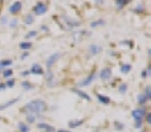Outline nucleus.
<instances>
[{"label": "nucleus", "instance_id": "obj_40", "mask_svg": "<svg viewBox=\"0 0 151 132\" xmlns=\"http://www.w3.org/2000/svg\"><path fill=\"white\" fill-rule=\"evenodd\" d=\"M20 74L23 75V77H27V75H29V70H24V71H21Z\"/></svg>", "mask_w": 151, "mask_h": 132}, {"label": "nucleus", "instance_id": "obj_32", "mask_svg": "<svg viewBox=\"0 0 151 132\" xmlns=\"http://www.w3.org/2000/svg\"><path fill=\"white\" fill-rule=\"evenodd\" d=\"M142 126H143V120H141V119L135 120V123H134V127H135L137 130H142Z\"/></svg>", "mask_w": 151, "mask_h": 132}, {"label": "nucleus", "instance_id": "obj_21", "mask_svg": "<svg viewBox=\"0 0 151 132\" xmlns=\"http://www.w3.org/2000/svg\"><path fill=\"white\" fill-rule=\"evenodd\" d=\"M21 87H23L25 91H31V90H33L35 86L32 85L29 81H23V82H21Z\"/></svg>", "mask_w": 151, "mask_h": 132}, {"label": "nucleus", "instance_id": "obj_17", "mask_svg": "<svg viewBox=\"0 0 151 132\" xmlns=\"http://www.w3.org/2000/svg\"><path fill=\"white\" fill-rule=\"evenodd\" d=\"M131 69H133V66H131L130 64H122V65H121V73H122V74H129V73L131 71Z\"/></svg>", "mask_w": 151, "mask_h": 132}, {"label": "nucleus", "instance_id": "obj_16", "mask_svg": "<svg viewBox=\"0 0 151 132\" xmlns=\"http://www.w3.org/2000/svg\"><path fill=\"white\" fill-rule=\"evenodd\" d=\"M68 124H69V128H77V127H80V126H82V124H83V120H82V119L70 120V122H69Z\"/></svg>", "mask_w": 151, "mask_h": 132}, {"label": "nucleus", "instance_id": "obj_23", "mask_svg": "<svg viewBox=\"0 0 151 132\" xmlns=\"http://www.w3.org/2000/svg\"><path fill=\"white\" fill-rule=\"evenodd\" d=\"M17 128H19V131H20V132H29V126L25 124V123H23V122L19 123Z\"/></svg>", "mask_w": 151, "mask_h": 132}, {"label": "nucleus", "instance_id": "obj_25", "mask_svg": "<svg viewBox=\"0 0 151 132\" xmlns=\"http://www.w3.org/2000/svg\"><path fill=\"white\" fill-rule=\"evenodd\" d=\"M134 12H137V13H142V12H145V4L143 3H139V4H137V7L134 8Z\"/></svg>", "mask_w": 151, "mask_h": 132}, {"label": "nucleus", "instance_id": "obj_27", "mask_svg": "<svg viewBox=\"0 0 151 132\" xmlns=\"http://www.w3.org/2000/svg\"><path fill=\"white\" fill-rule=\"evenodd\" d=\"M127 4H129V0H117V1H115V5H117L118 9H119V8H123Z\"/></svg>", "mask_w": 151, "mask_h": 132}, {"label": "nucleus", "instance_id": "obj_13", "mask_svg": "<svg viewBox=\"0 0 151 132\" xmlns=\"http://www.w3.org/2000/svg\"><path fill=\"white\" fill-rule=\"evenodd\" d=\"M88 50H89V53H90L91 56H97V54H98V53H101V52H102V48L99 46V45L91 44L90 46L88 48Z\"/></svg>", "mask_w": 151, "mask_h": 132}, {"label": "nucleus", "instance_id": "obj_14", "mask_svg": "<svg viewBox=\"0 0 151 132\" xmlns=\"http://www.w3.org/2000/svg\"><path fill=\"white\" fill-rule=\"evenodd\" d=\"M96 96H97V99H98L99 103H102V104H109L110 103V98H109V96L102 95V94H98V93L96 94Z\"/></svg>", "mask_w": 151, "mask_h": 132}, {"label": "nucleus", "instance_id": "obj_5", "mask_svg": "<svg viewBox=\"0 0 151 132\" xmlns=\"http://www.w3.org/2000/svg\"><path fill=\"white\" fill-rule=\"evenodd\" d=\"M21 8H23V3L21 1H15V3H12V4L9 5L8 11H9V13H12V15H17V13L21 11Z\"/></svg>", "mask_w": 151, "mask_h": 132}, {"label": "nucleus", "instance_id": "obj_18", "mask_svg": "<svg viewBox=\"0 0 151 132\" xmlns=\"http://www.w3.org/2000/svg\"><path fill=\"white\" fill-rule=\"evenodd\" d=\"M12 64H13L12 60H1V61H0V71H1V70H4L5 67H9Z\"/></svg>", "mask_w": 151, "mask_h": 132}, {"label": "nucleus", "instance_id": "obj_31", "mask_svg": "<svg viewBox=\"0 0 151 132\" xmlns=\"http://www.w3.org/2000/svg\"><path fill=\"white\" fill-rule=\"evenodd\" d=\"M37 36V31H29L28 33L25 34V39H33V37Z\"/></svg>", "mask_w": 151, "mask_h": 132}, {"label": "nucleus", "instance_id": "obj_45", "mask_svg": "<svg viewBox=\"0 0 151 132\" xmlns=\"http://www.w3.org/2000/svg\"><path fill=\"white\" fill-rule=\"evenodd\" d=\"M0 120H1V116H0Z\"/></svg>", "mask_w": 151, "mask_h": 132}, {"label": "nucleus", "instance_id": "obj_44", "mask_svg": "<svg viewBox=\"0 0 151 132\" xmlns=\"http://www.w3.org/2000/svg\"><path fill=\"white\" fill-rule=\"evenodd\" d=\"M139 132H149L147 130H139Z\"/></svg>", "mask_w": 151, "mask_h": 132}, {"label": "nucleus", "instance_id": "obj_41", "mask_svg": "<svg viewBox=\"0 0 151 132\" xmlns=\"http://www.w3.org/2000/svg\"><path fill=\"white\" fill-rule=\"evenodd\" d=\"M5 88H7V87H5V83H1V82H0V91H4Z\"/></svg>", "mask_w": 151, "mask_h": 132}, {"label": "nucleus", "instance_id": "obj_37", "mask_svg": "<svg viewBox=\"0 0 151 132\" xmlns=\"http://www.w3.org/2000/svg\"><path fill=\"white\" fill-rule=\"evenodd\" d=\"M145 118H146V123H147V124H151V114H150V112H146Z\"/></svg>", "mask_w": 151, "mask_h": 132}, {"label": "nucleus", "instance_id": "obj_29", "mask_svg": "<svg viewBox=\"0 0 151 132\" xmlns=\"http://www.w3.org/2000/svg\"><path fill=\"white\" fill-rule=\"evenodd\" d=\"M37 118L39 116H36V115H32V114H27V122L31 124V123H35L37 120Z\"/></svg>", "mask_w": 151, "mask_h": 132}, {"label": "nucleus", "instance_id": "obj_35", "mask_svg": "<svg viewBox=\"0 0 151 132\" xmlns=\"http://www.w3.org/2000/svg\"><path fill=\"white\" fill-rule=\"evenodd\" d=\"M9 26L11 28H16V26H17V19H12V20L9 21Z\"/></svg>", "mask_w": 151, "mask_h": 132}, {"label": "nucleus", "instance_id": "obj_6", "mask_svg": "<svg viewBox=\"0 0 151 132\" xmlns=\"http://www.w3.org/2000/svg\"><path fill=\"white\" fill-rule=\"evenodd\" d=\"M63 20L65 21L66 26H68L69 29H73V28H78V26H80V21H77V20H73V19L68 17V16H63Z\"/></svg>", "mask_w": 151, "mask_h": 132}, {"label": "nucleus", "instance_id": "obj_15", "mask_svg": "<svg viewBox=\"0 0 151 132\" xmlns=\"http://www.w3.org/2000/svg\"><path fill=\"white\" fill-rule=\"evenodd\" d=\"M17 102H19V98H15V99H11V101L5 102V103H1V104H0V111H1V110H4V108H8V107H11L12 104L17 103Z\"/></svg>", "mask_w": 151, "mask_h": 132}, {"label": "nucleus", "instance_id": "obj_42", "mask_svg": "<svg viewBox=\"0 0 151 132\" xmlns=\"http://www.w3.org/2000/svg\"><path fill=\"white\" fill-rule=\"evenodd\" d=\"M41 31H45V32H48V31H49V28H48L47 25H41Z\"/></svg>", "mask_w": 151, "mask_h": 132}, {"label": "nucleus", "instance_id": "obj_34", "mask_svg": "<svg viewBox=\"0 0 151 132\" xmlns=\"http://www.w3.org/2000/svg\"><path fill=\"white\" fill-rule=\"evenodd\" d=\"M13 86H15V79H7L5 87H13Z\"/></svg>", "mask_w": 151, "mask_h": 132}, {"label": "nucleus", "instance_id": "obj_22", "mask_svg": "<svg viewBox=\"0 0 151 132\" xmlns=\"http://www.w3.org/2000/svg\"><path fill=\"white\" fill-rule=\"evenodd\" d=\"M35 23V16L33 15H27L24 16V24H27V25H31V24Z\"/></svg>", "mask_w": 151, "mask_h": 132}, {"label": "nucleus", "instance_id": "obj_43", "mask_svg": "<svg viewBox=\"0 0 151 132\" xmlns=\"http://www.w3.org/2000/svg\"><path fill=\"white\" fill-rule=\"evenodd\" d=\"M56 132H70V131H66V130H58V131H56Z\"/></svg>", "mask_w": 151, "mask_h": 132}, {"label": "nucleus", "instance_id": "obj_19", "mask_svg": "<svg viewBox=\"0 0 151 132\" xmlns=\"http://www.w3.org/2000/svg\"><path fill=\"white\" fill-rule=\"evenodd\" d=\"M137 103H138L139 106H145V104L147 103L146 96H145L143 94H138V95H137Z\"/></svg>", "mask_w": 151, "mask_h": 132}, {"label": "nucleus", "instance_id": "obj_1", "mask_svg": "<svg viewBox=\"0 0 151 132\" xmlns=\"http://www.w3.org/2000/svg\"><path fill=\"white\" fill-rule=\"evenodd\" d=\"M47 110H48L47 103H45L44 101H41V99L31 101L23 107V111L25 112V114H32V115H36V116L44 114Z\"/></svg>", "mask_w": 151, "mask_h": 132}, {"label": "nucleus", "instance_id": "obj_38", "mask_svg": "<svg viewBox=\"0 0 151 132\" xmlns=\"http://www.w3.org/2000/svg\"><path fill=\"white\" fill-rule=\"evenodd\" d=\"M8 23V17L7 16H1L0 17V24H7Z\"/></svg>", "mask_w": 151, "mask_h": 132}, {"label": "nucleus", "instance_id": "obj_12", "mask_svg": "<svg viewBox=\"0 0 151 132\" xmlns=\"http://www.w3.org/2000/svg\"><path fill=\"white\" fill-rule=\"evenodd\" d=\"M45 81H47V85L48 86H53L55 85V75H53L52 70L48 69L45 71Z\"/></svg>", "mask_w": 151, "mask_h": 132}, {"label": "nucleus", "instance_id": "obj_33", "mask_svg": "<svg viewBox=\"0 0 151 132\" xmlns=\"http://www.w3.org/2000/svg\"><path fill=\"white\" fill-rule=\"evenodd\" d=\"M119 45H127L129 48H133L134 46V42L133 41H129V40H123V41L119 42Z\"/></svg>", "mask_w": 151, "mask_h": 132}, {"label": "nucleus", "instance_id": "obj_39", "mask_svg": "<svg viewBox=\"0 0 151 132\" xmlns=\"http://www.w3.org/2000/svg\"><path fill=\"white\" fill-rule=\"evenodd\" d=\"M28 56H29V53H28V52H24L23 54H21V57H20V58H21V60H25V58L28 57Z\"/></svg>", "mask_w": 151, "mask_h": 132}, {"label": "nucleus", "instance_id": "obj_36", "mask_svg": "<svg viewBox=\"0 0 151 132\" xmlns=\"http://www.w3.org/2000/svg\"><path fill=\"white\" fill-rule=\"evenodd\" d=\"M114 127H115V130H123L125 128V126L122 124V123H118V122H114Z\"/></svg>", "mask_w": 151, "mask_h": 132}, {"label": "nucleus", "instance_id": "obj_24", "mask_svg": "<svg viewBox=\"0 0 151 132\" xmlns=\"http://www.w3.org/2000/svg\"><path fill=\"white\" fill-rule=\"evenodd\" d=\"M105 25V20H96L90 23V28H97V26H104Z\"/></svg>", "mask_w": 151, "mask_h": 132}, {"label": "nucleus", "instance_id": "obj_2", "mask_svg": "<svg viewBox=\"0 0 151 132\" xmlns=\"http://www.w3.org/2000/svg\"><path fill=\"white\" fill-rule=\"evenodd\" d=\"M98 77V74H97V71H91L90 74L88 75V77L85 78L83 81H81V82H78L77 83V86H80V87H85V86H89V85H91V83L94 82V79Z\"/></svg>", "mask_w": 151, "mask_h": 132}, {"label": "nucleus", "instance_id": "obj_20", "mask_svg": "<svg viewBox=\"0 0 151 132\" xmlns=\"http://www.w3.org/2000/svg\"><path fill=\"white\" fill-rule=\"evenodd\" d=\"M19 46H20L21 50H25V52H28V50L32 48V42L31 41H23V42H20V45H19Z\"/></svg>", "mask_w": 151, "mask_h": 132}, {"label": "nucleus", "instance_id": "obj_4", "mask_svg": "<svg viewBox=\"0 0 151 132\" xmlns=\"http://www.w3.org/2000/svg\"><path fill=\"white\" fill-rule=\"evenodd\" d=\"M146 108L145 107H141V108H135V110H133L131 111V116L134 118L135 120H138V119H141V120H143V118H145V115H146Z\"/></svg>", "mask_w": 151, "mask_h": 132}, {"label": "nucleus", "instance_id": "obj_8", "mask_svg": "<svg viewBox=\"0 0 151 132\" xmlns=\"http://www.w3.org/2000/svg\"><path fill=\"white\" fill-rule=\"evenodd\" d=\"M72 91H73L74 94H77V96H80L81 99H83V101H91V98H90V95H89L88 93H85L83 90H80V88H77V87H73L72 88Z\"/></svg>", "mask_w": 151, "mask_h": 132}, {"label": "nucleus", "instance_id": "obj_9", "mask_svg": "<svg viewBox=\"0 0 151 132\" xmlns=\"http://www.w3.org/2000/svg\"><path fill=\"white\" fill-rule=\"evenodd\" d=\"M29 74H35V75H42L44 74V69L39 65V64H33L29 70Z\"/></svg>", "mask_w": 151, "mask_h": 132}, {"label": "nucleus", "instance_id": "obj_11", "mask_svg": "<svg viewBox=\"0 0 151 132\" xmlns=\"http://www.w3.org/2000/svg\"><path fill=\"white\" fill-rule=\"evenodd\" d=\"M58 57H60V53H53V54H50L49 57L47 58V62H45L47 67H52L53 64H55L56 61L58 60Z\"/></svg>", "mask_w": 151, "mask_h": 132}, {"label": "nucleus", "instance_id": "obj_28", "mask_svg": "<svg viewBox=\"0 0 151 132\" xmlns=\"http://www.w3.org/2000/svg\"><path fill=\"white\" fill-rule=\"evenodd\" d=\"M118 91H119V94H126V91H127V83H121L118 86Z\"/></svg>", "mask_w": 151, "mask_h": 132}, {"label": "nucleus", "instance_id": "obj_10", "mask_svg": "<svg viewBox=\"0 0 151 132\" xmlns=\"http://www.w3.org/2000/svg\"><path fill=\"white\" fill-rule=\"evenodd\" d=\"M37 128L39 130H42L44 132H56L55 130V127L53 126H50V124H48V123H37Z\"/></svg>", "mask_w": 151, "mask_h": 132}, {"label": "nucleus", "instance_id": "obj_3", "mask_svg": "<svg viewBox=\"0 0 151 132\" xmlns=\"http://www.w3.org/2000/svg\"><path fill=\"white\" fill-rule=\"evenodd\" d=\"M32 11L35 12V15H44L45 12L48 11V7L45 3H37V4H35V7L32 8Z\"/></svg>", "mask_w": 151, "mask_h": 132}, {"label": "nucleus", "instance_id": "obj_7", "mask_svg": "<svg viewBox=\"0 0 151 132\" xmlns=\"http://www.w3.org/2000/svg\"><path fill=\"white\" fill-rule=\"evenodd\" d=\"M99 78H101L102 81H109L110 78H111V75H113V71H111V69L110 67H104V69L99 71Z\"/></svg>", "mask_w": 151, "mask_h": 132}, {"label": "nucleus", "instance_id": "obj_26", "mask_svg": "<svg viewBox=\"0 0 151 132\" xmlns=\"http://www.w3.org/2000/svg\"><path fill=\"white\" fill-rule=\"evenodd\" d=\"M12 75H13V70L12 69H4L3 70V77L4 78H8V79H9Z\"/></svg>", "mask_w": 151, "mask_h": 132}, {"label": "nucleus", "instance_id": "obj_30", "mask_svg": "<svg viewBox=\"0 0 151 132\" xmlns=\"http://www.w3.org/2000/svg\"><path fill=\"white\" fill-rule=\"evenodd\" d=\"M143 95L146 96L147 101H149V99H151V87H150V86H146V87H145V93H143Z\"/></svg>", "mask_w": 151, "mask_h": 132}]
</instances>
